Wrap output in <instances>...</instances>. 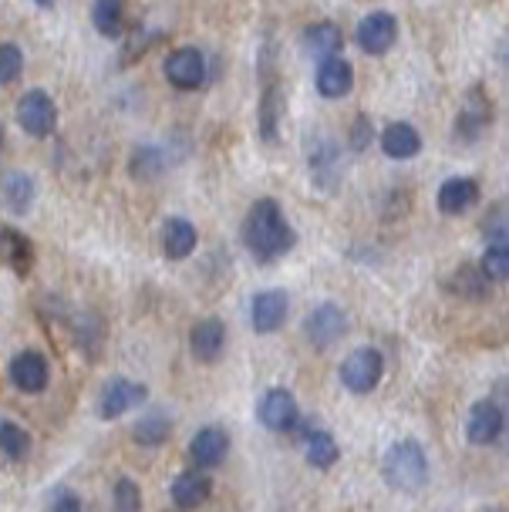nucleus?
Wrapping results in <instances>:
<instances>
[{
  "label": "nucleus",
  "mask_w": 509,
  "mask_h": 512,
  "mask_svg": "<svg viewBox=\"0 0 509 512\" xmlns=\"http://www.w3.org/2000/svg\"><path fill=\"white\" fill-rule=\"evenodd\" d=\"M304 334L317 351H327L348 334V314L338 304H321L311 310V317L304 320Z\"/></svg>",
  "instance_id": "nucleus-10"
},
{
  "label": "nucleus",
  "mask_w": 509,
  "mask_h": 512,
  "mask_svg": "<svg viewBox=\"0 0 509 512\" xmlns=\"http://www.w3.org/2000/svg\"><path fill=\"white\" fill-rule=\"evenodd\" d=\"M112 509L115 512H142V489L135 486V479L122 475L112 489Z\"/></svg>",
  "instance_id": "nucleus-34"
},
{
  "label": "nucleus",
  "mask_w": 509,
  "mask_h": 512,
  "mask_svg": "<svg viewBox=\"0 0 509 512\" xmlns=\"http://www.w3.org/2000/svg\"><path fill=\"white\" fill-rule=\"evenodd\" d=\"M17 125H21L27 135H34V139L54 135V128H58V105H54V98L48 91L44 88L24 91L21 102H17Z\"/></svg>",
  "instance_id": "nucleus-4"
},
{
  "label": "nucleus",
  "mask_w": 509,
  "mask_h": 512,
  "mask_svg": "<svg viewBox=\"0 0 509 512\" xmlns=\"http://www.w3.org/2000/svg\"><path fill=\"white\" fill-rule=\"evenodd\" d=\"M304 51L311 54L314 61H327V58H338L341 48H344V34L341 27L334 21H317L304 31Z\"/></svg>",
  "instance_id": "nucleus-21"
},
{
  "label": "nucleus",
  "mask_w": 509,
  "mask_h": 512,
  "mask_svg": "<svg viewBox=\"0 0 509 512\" xmlns=\"http://www.w3.org/2000/svg\"><path fill=\"white\" fill-rule=\"evenodd\" d=\"M395 41H398V17L388 11L365 14L358 24V31H354V44H358L365 54H371V58L388 54L395 48Z\"/></svg>",
  "instance_id": "nucleus-5"
},
{
  "label": "nucleus",
  "mask_w": 509,
  "mask_h": 512,
  "mask_svg": "<svg viewBox=\"0 0 509 512\" xmlns=\"http://www.w3.org/2000/svg\"><path fill=\"white\" fill-rule=\"evenodd\" d=\"M257 418H260L263 428L284 435V432H294V428L301 425V408H297V398L290 395L287 388H270L267 395L260 398Z\"/></svg>",
  "instance_id": "nucleus-7"
},
{
  "label": "nucleus",
  "mask_w": 509,
  "mask_h": 512,
  "mask_svg": "<svg viewBox=\"0 0 509 512\" xmlns=\"http://www.w3.org/2000/svg\"><path fill=\"white\" fill-rule=\"evenodd\" d=\"M381 149H385L388 159H412V155L422 152V135H418L415 125L392 122L381 132Z\"/></svg>",
  "instance_id": "nucleus-23"
},
{
  "label": "nucleus",
  "mask_w": 509,
  "mask_h": 512,
  "mask_svg": "<svg viewBox=\"0 0 509 512\" xmlns=\"http://www.w3.org/2000/svg\"><path fill=\"white\" fill-rule=\"evenodd\" d=\"M493 118H496L493 98H489L486 91L476 85L466 95V105H462V112L456 118V139L466 142V145L479 142L486 135V128L493 125Z\"/></svg>",
  "instance_id": "nucleus-6"
},
{
  "label": "nucleus",
  "mask_w": 509,
  "mask_h": 512,
  "mask_svg": "<svg viewBox=\"0 0 509 512\" xmlns=\"http://www.w3.org/2000/svg\"><path fill=\"white\" fill-rule=\"evenodd\" d=\"M34 4H38V7H44V11H48V7H54V0H34Z\"/></svg>",
  "instance_id": "nucleus-39"
},
{
  "label": "nucleus",
  "mask_w": 509,
  "mask_h": 512,
  "mask_svg": "<svg viewBox=\"0 0 509 512\" xmlns=\"http://www.w3.org/2000/svg\"><path fill=\"white\" fill-rule=\"evenodd\" d=\"M196 243H199L196 226L183 216H172L166 223V230H162V250H166L169 260H186V256H193Z\"/></svg>",
  "instance_id": "nucleus-24"
},
{
  "label": "nucleus",
  "mask_w": 509,
  "mask_h": 512,
  "mask_svg": "<svg viewBox=\"0 0 509 512\" xmlns=\"http://www.w3.org/2000/svg\"><path fill=\"white\" fill-rule=\"evenodd\" d=\"M280 125H284V88L270 81L260 95V139L263 142H277L280 139Z\"/></svg>",
  "instance_id": "nucleus-25"
},
{
  "label": "nucleus",
  "mask_w": 509,
  "mask_h": 512,
  "mask_svg": "<svg viewBox=\"0 0 509 512\" xmlns=\"http://www.w3.org/2000/svg\"><path fill=\"white\" fill-rule=\"evenodd\" d=\"M51 512H85V509H81V499L71 489H58L51 499Z\"/></svg>",
  "instance_id": "nucleus-38"
},
{
  "label": "nucleus",
  "mask_w": 509,
  "mask_h": 512,
  "mask_svg": "<svg viewBox=\"0 0 509 512\" xmlns=\"http://www.w3.org/2000/svg\"><path fill=\"white\" fill-rule=\"evenodd\" d=\"M7 374H11L14 388L24 391V395H41L51 384V364L41 351H17Z\"/></svg>",
  "instance_id": "nucleus-11"
},
{
  "label": "nucleus",
  "mask_w": 509,
  "mask_h": 512,
  "mask_svg": "<svg viewBox=\"0 0 509 512\" xmlns=\"http://www.w3.org/2000/svg\"><path fill=\"white\" fill-rule=\"evenodd\" d=\"M226 347V327L220 317H203L193 324V331H189V351H193L196 361L203 364H213L220 361Z\"/></svg>",
  "instance_id": "nucleus-16"
},
{
  "label": "nucleus",
  "mask_w": 509,
  "mask_h": 512,
  "mask_svg": "<svg viewBox=\"0 0 509 512\" xmlns=\"http://www.w3.org/2000/svg\"><path fill=\"white\" fill-rule=\"evenodd\" d=\"M0 267L14 270L17 277H27L34 270V243L17 226L0 223Z\"/></svg>",
  "instance_id": "nucleus-15"
},
{
  "label": "nucleus",
  "mask_w": 509,
  "mask_h": 512,
  "mask_svg": "<svg viewBox=\"0 0 509 512\" xmlns=\"http://www.w3.org/2000/svg\"><path fill=\"white\" fill-rule=\"evenodd\" d=\"M169 435H172V425H169V418H166V415H159V411L145 415L142 422L132 428L135 445H142V448H159V445H166V442H169Z\"/></svg>",
  "instance_id": "nucleus-28"
},
{
  "label": "nucleus",
  "mask_w": 509,
  "mask_h": 512,
  "mask_svg": "<svg viewBox=\"0 0 509 512\" xmlns=\"http://www.w3.org/2000/svg\"><path fill=\"white\" fill-rule=\"evenodd\" d=\"M506 428V415H503V405L493 398H483L469 408V418H466V438L472 445H493L499 442Z\"/></svg>",
  "instance_id": "nucleus-12"
},
{
  "label": "nucleus",
  "mask_w": 509,
  "mask_h": 512,
  "mask_svg": "<svg viewBox=\"0 0 509 512\" xmlns=\"http://www.w3.org/2000/svg\"><path fill=\"white\" fill-rule=\"evenodd\" d=\"M479 273L486 277V283H503L509 277V246L489 243L483 260H479Z\"/></svg>",
  "instance_id": "nucleus-31"
},
{
  "label": "nucleus",
  "mask_w": 509,
  "mask_h": 512,
  "mask_svg": "<svg viewBox=\"0 0 509 512\" xmlns=\"http://www.w3.org/2000/svg\"><path fill=\"white\" fill-rule=\"evenodd\" d=\"M166 172V152L159 145H139L129 159V176L135 182H152Z\"/></svg>",
  "instance_id": "nucleus-27"
},
{
  "label": "nucleus",
  "mask_w": 509,
  "mask_h": 512,
  "mask_svg": "<svg viewBox=\"0 0 509 512\" xmlns=\"http://www.w3.org/2000/svg\"><path fill=\"white\" fill-rule=\"evenodd\" d=\"M24 75V51L17 44H0V85H14Z\"/></svg>",
  "instance_id": "nucleus-35"
},
{
  "label": "nucleus",
  "mask_w": 509,
  "mask_h": 512,
  "mask_svg": "<svg viewBox=\"0 0 509 512\" xmlns=\"http://www.w3.org/2000/svg\"><path fill=\"white\" fill-rule=\"evenodd\" d=\"M479 203V182L469 176H452L439 186V196H435V206L445 216H462L466 209Z\"/></svg>",
  "instance_id": "nucleus-18"
},
{
  "label": "nucleus",
  "mask_w": 509,
  "mask_h": 512,
  "mask_svg": "<svg viewBox=\"0 0 509 512\" xmlns=\"http://www.w3.org/2000/svg\"><path fill=\"white\" fill-rule=\"evenodd\" d=\"M156 41V34H149L145 31V27H135V31L129 34V41H125V58H122V68L125 64H132L135 58H139V54H145V48H149V44Z\"/></svg>",
  "instance_id": "nucleus-36"
},
{
  "label": "nucleus",
  "mask_w": 509,
  "mask_h": 512,
  "mask_svg": "<svg viewBox=\"0 0 509 512\" xmlns=\"http://www.w3.org/2000/svg\"><path fill=\"white\" fill-rule=\"evenodd\" d=\"M34 196H38V186H34V179L27 172H7L0 179V199H4L7 213L24 216L34 206Z\"/></svg>",
  "instance_id": "nucleus-22"
},
{
  "label": "nucleus",
  "mask_w": 509,
  "mask_h": 512,
  "mask_svg": "<svg viewBox=\"0 0 509 512\" xmlns=\"http://www.w3.org/2000/svg\"><path fill=\"white\" fill-rule=\"evenodd\" d=\"M169 492H172L176 509H199L209 496H213V479L199 469H189V472H179L176 479H172Z\"/></svg>",
  "instance_id": "nucleus-20"
},
{
  "label": "nucleus",
  "mask_w": 509,
  "mask_h": 512,
  "mask_svg": "<svg viewBox=\"0 0 509 512\" xmlns=\"http://www.w3.org/2000/svg\"><path fill=\"white\" fill-rule=\"evenodd\" d=\"M4 139L7 135H4V125H0V155H4Z\"/></svg>",
  "instance_id": "nucleus-40"
},
{
  "label": "nucleus",
  "mask_w": 509,
  "mask_h": 512,
  "mask_svg": "<svg viewBox=\"0 0 509 512\" xmlns=\"http://www.w3.org/2000/svg\"><path fill=\"white\" fill-rule=\"evenodd\" d=\"M71 334H75V341H78V347L85 354H98V344L92 341V334H98V337H105V324L98 320L95 314H75L71 317Z\"/></svg>",
  "instance_id": "nucleus-33"
},
{
  "label": "nucleus",
  "mask_w": 509,
  "mask_h": 512,
  "mask_svg": "<svg viewBox=\"0 0 509 512\" xmlns=\"http://www.w3.org/2000/svg\"><path fill=\"white\" fill-rule=\"evenodd\" d=\"M371 139H375V128H371V118L368 115H358L351 122V149L354 152H365Z\"/></svg>",
  "instance_id": "nucleus-37"
},
{
  "label": "nucleus",
  "mask_w": 509,
  "mask_h": 512,
  "mask_svg": "<svg viewBox=\"0 0 509 512\" xmlns=\"http://www.w3.org/2000/svg\"><path fill=\"white\" fill-rule=\"evenodd\" d=\"M27 452H31V435L17 422H0V455L17 462V459H24Z\"/></svg>",
  "instance_id": "nucleus-32"
},
{
  "label": "nucleus",
  "mask_w": 509,
  "mask_h": 512,
  "mask_svg": "<svg viewBox=\"0 0 509 512\" xmlns=\"http://www.w3.org/2000/svg\"><path fill=\"white\" fill-rule=\"evenodd\" d=\"M449 290L456 297H472V300H483L489 294V283L486 277L479 273V267H459L456 273H452V280H449Z\"/></svg>",
  "instance_id": "nucleus-30"
},
{
  "label": "nucleus",
  "mask_w": 509,
  "mask_h": 512,
  "mask_svg": "<svg viewBox=\"0 0 509 512\" xmlns=\"http://www.w3.org/2000/svg\"><path fill=\"white\" fill-rule=\"evenodd\" d=\"M92 24H95V31L108 41L122 38L125 34V0H95Z\"/></svg>",
  "instance_id": "nucleus-26"
},
{
  "label": "nucleus",
  "mask_w": 509,
  "mask_h": 512,
  "mask_svg": "<svg viewBox=\"0 0 509 512\" xmlns=\"http://www.w3.org/2000/svg\"><path fill=\"white\" fill-rule=\"evenodd\" d=\"M149 398V388L132 378H112L98 391V418L112 422V418H122L125 411H132L135 405Z\"/></svg>",
  "instance_id": "nucleus-8"
},
{
  "label": "nucleus",
  "mask_w": 509,
  "mask_h": 512,
  "mask_svg": "<svg viewBox=\"0 0 509 512\" xmlns=\"http://www.w3.org/2000/svg\"><path fill=\"white\" fill-rule=\"evenodd\" d=\"M287 314H290L287 290H260V294L253 297V307H250V324L257 334H274L284 327Z\"/></svg>",
  "instance_id": "nucleus-13"
},
{
  "label": "nucleus",
  "mask_w": 509,
  "mask_h": 512,
  "mask_svg": "<svg viewBox=\"0 0 509 512\" xmlns=\"http://www.w3.org/2000/svg\"><path fill=\"white\" fill-rule=\"evenodd\" d=\"M226 452H230V435L220 425L199 428L193 442H189V455H193L196 469H213V465H220L226 459Z\"/></svg>",
  "instance_id": "nucleus-19"
},
{
  "label": "nucleus",
  "mask_w": 509,
  "mask_h": 512,
  "mask_svg": "<svg viewBox=\"0 0 509 512\" xmlns=\"http://www.w3.org/2000/svg\"><path fill=\"white\" fill-rule=\"evenodd\" d=\"M307 169H311V179L321 186L324 192H334L338 182L344 176V166H341V149L334 142H324L317 139L311 149H307Z\"/></svg>",
  "instance_id": "nucleus-14"
},
{
  "label": "nucleus",
  "mask_w": 509,
  "mask_h": 512,
  "mask_svg": "<svg viewBox=\"0 0 509 512\" xmlns=\"http://www.w3.org/2000/svg\"><path fill=\"white\" fill-rule=\"evenodd\" d=\"M162 71L176 91H196L206 81V54L199 48H176L162 64Z\"/></svg>",
  "instance_id": "nucleus-9"
},
{
  "label": "nucleus",
  "mask_w": 509,
  "mask_h": 512,
  "mask_svg": "<svg viewBox=\"0 0 509 512\" xmlns=\"http://www.w3.org/2000/svg\"><path fill=\"white\" fill-rule=\"evenodd\" d=\"M338 459H341V448L331 438V432H321V428L307 432V462H311L314 469H331Z\"/></svg>",
  "instance_id": "nucleus-29"
},
{
  "label": "nucleus",
  "mask_w": 509,
  "mask_h": 512,
  "mask_svg": "<svg viewBox=\"0 0 509 512\" xmlns=\"http://www.w3.org/2000/svg\"><path fill=\"white\" fill-rule=\"evenodd\" d=\"M381 475L385 482L398 492H415L429 482V459H425V448L415 438H402L385 452L381 462Z\"/></svg>",
  "instance_id": "nucleus-2"
},
{
  "label": "nucleus",
  "mask_w": 509,
  "mask_h": 512,
  "mask_svg": "<svg viewBox=\"0 0 509 512\" xmlns=\"http://www.w3.org/2000/svg\"><path fill=\"white\" fill-rule=\"evenodd\" d=\"M341 384L354 395H371L378 388L381 374H385V358L378 347H358L341 361Z\"/></svg>",
  "instance_id": "nucleus-3"
},
{
  "label": "nucleus",
  "mask_w": 509,
  "mask_h": 512,
  "mask_svg": "<svg viewBox=\"0 0 509 512\" xmlns=\"http://www.w3.org/2000/svg\"><path fill=\"white\" fill-rule=\"evenodd\" d=\"M317 95L327 98V102H338V98H348L354 88V68L344 58H327L317 64L314 75Z\"/></svg>",
  "instance_id": "nucleus-17"
},
{
  "label": "nucleus",
  "mask_w": 509,
  "mask_h": 512,
  "mask_svg": "<svg viewBox=\"0 0 509 512\" xmlns=\"http://www.w3.org/2000/svg\"><path fill=\"white\" fill-rule=\"evenodd\" d=\"M243 243L253 253V260L260 263H277L280 256H287L294 250L297 233L294 226L287 223L284 206L277 199L263 196L250 206L247 219H243Z\"/></svg>",
  "instance_id": "nucleus-1"
}]
</instances>
